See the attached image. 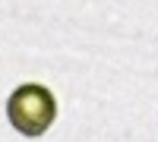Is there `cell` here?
<instances>
[{
    "instance_id": "6da1fadb",
    "label": "cell",
    "mask_w": 158,
    "mask_h": 142,
    "mask_svg": "<svg viewBox=\"0 0 158 142\" xmlns=\"http://www.w3.org/2000/svg\"><path fill=\"white\" fill-rule=\"evenodd\" d=\"M6 114H10V123L16 126L19 133L41 136L51 126V120H54L57 104H54V95H51L44 85H19L16 92L10 95Z\"/></svg>"
}]
</instances>
